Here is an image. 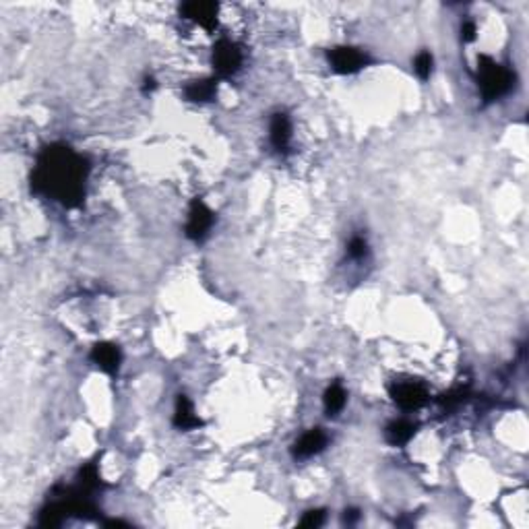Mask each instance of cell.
Instances as JSON below:
<instances>
[{
    "label": "cell",
    "mask_w": 529,
    "mask_h": 529,
    "mask_svg": "<svg viewBox=\"0 0 529 529\" xmlns=\"http://www.w3.org/2000/svg\"><path fill=\"white\" fill-rule=\"evenodd\" d=\"M85 174V162L68 147H48L40 158V166L33 174V186L54 194L64 205L72 207L83 197Z\"/></svg>",
    "instance_id": "1"
},
{
    "label": "cell",
    "mask_w": 529,
    "mask_h": 529,
    "mask_svg": "<svg viewBox=\"0 0 529 529\" xmlns=\"http://www.w3.org/2000/svg\"><path fill=\"white\" fill-rule=\"evenodd\" d=\"M477 81L486 102H492L505 95L513 85V72L488 56H480L477 60Z\"/></svg>",
    "instance_id": "2"
},
{
    "label": "cell",
    "mask_w": 529,
    "mask_h": 529,
    "mask_svg": "<svg viewBox=\"0 0 529 529\" xmlns=\"http://www.w3.org/2000/svg\"><path fill=\"white\" fill-rule=\"evenodd\" d=\"M213 64H215V70L222 77L234 75L236 70L240 68V64H242V54H240L238 46L228 42V40L217 42V46L213 50Z\"/></svg>",
    "instance_id": "3"
},
{
    "label": "cell",
    "mask_w": 529,
    "mask_h": 529,
    "mask_svg": "<svg viewBox=\"0 0 529 529\" xmlns=\"http://www.w3.org/2000/svg\"><path fill=\"white\" fill-rule=\"evenodd\" d=\"M211 224H213V213L201 201H194L192 207H190L188 224H186V234H188V238L203 240L207 236V232L211 230Z\"/></svg>",
    "instance_id": "4"
},
{
    "label": "cell",
    "mask_w": 529,
    "mask_h": 529,
    "mask_svg": "<svg viewBox=\"0 0 529 529\" xmlns=\"http://www.w3.org/2000/svg\"><path fill=\"white\" fill-rule=\"evenodd\" d=\"M393 399L404 410H417L426 404L428 393L420 383H401L393 389Z\"/></svg>",
    "instance_id": "5"
},
{
    "label": "cell",
    "mask_w": 529,
    "mask_h": 529,
    "mask_svg": "<svg viewBox=\"0 0 529 529\" xmlns=\"http://www.w3.org/2000/svg\"><path fill=\"white\" fill-rule=\"evenodd\" d=\"M329 60H331V64H333V68H335L337 72L348 75V72L360 70V68L364 66V62H366V56H364L360 50H355V48L344 46V48H333V50H329Z\"/></svg>",
    "instance_id": "6"
},
{
    "label": "cell",
    "mask_w": 529,
    "mask_h": 529,
    "mask_svg": "<svg viewBox=\"0 0 529 529\" xmlns=\"http://www.w3.org/2000/svg\"><path fill=\"white\" fill-rule=\"evenodd\" d=\"M325 443H327L325 432L321 428H312V430H308L306 434L300 436V440L294 445V455L300 459L312 457L325 447Z\"/></svg>",
    "instance_id": "7"
},
{
    "label": "cell",
    "mask_w": 529,
    "mask_h": 529,
    "mask_svg": "<svg viewBox=\"0 0 529 529\" xmlns=\"http://www.w3.org/2000/svg\"><path fill=\"white\" fill-rule=\"evenodd\" d=\"M182 13L190 19H194L197 23H201L203 27L211 29L215 25V17H217V4L213 2H188L182 6Z\"/></svg>",
    "instance_id": "8"
},
{
    "label": "cell",
    "mask_w": 529,
    "mask_h": 529,
    "mask_svg": "<svg viewBox=\"0 0 529 529\" xmlns=\"http://www.w3.org/2000/svg\"><path fill=\"white\" fill-rule=\"evenodd\" d=\"M93 362L104 370V372H116L118 364H120V352L110 344H98L91 352Z\"/></svg>",
    "instance_id": "9"
},
{
    "label": "cell",
    "mask_w": 529,
    "mask_h": 529,
    "mask_svg": "<svg viewBox=\"0 0 529 529\" xmlns=\"http://www.w3.org/2000/svg\"><path fill=\"white\" fill-rule=\"evenodd\" d=\"M292 137V126L290 118L286 114H275L271 120V141L277 149H286Z\"/></svg>",
    "instance_id": "10"
},
{
    "label": "cell",
    "mask_w": 529,
    "mask_h": 529,
    "mask_svg": "<svg viewBox=\"0 0 529 529\" xmlns=\"http://www.w3.org/2000/svg\"><path fill=\"white\" fill-rule=\"evenodd\" d=\"M174 424H176L178 428H182V430H190V428L201 426V420L194 415V410H192L190 401H188L184 395H180V397H178L176 413H174Z\"/></svg>",
    "instance_id": "11"
},
{
    "label": "cell",
    "mask_w": 529,
    "mask_h": 529,
    "mask_svg": "<svg viewBox=\"0 0 529 529\" xmlns=\"http://www.w3.org/2000/svg\"><path fill=\"white\" fill-rule=\"evenodd\" d=\"M413 432H415V426H413L412 422H408V420H397V422L389 424V428H387V440H389L391 445L399 447V445L410 443Z\"/></svg>",
    "instance_id": "12"
},
{
    "label": "cell",
    "mask_w": 529,
    "mask_h": 529,
    "mask_svg": "<svg viewBox=\"0 0 529 529\" xmlns=\"http://www.w3.org/2000/svg\"><path fill=\"white\" fill-rule=\"evenodd\" d=\"M323 401H325V410H327L329 415H335V413L342 412L344 406H346V391H344V387H342L339 383H333V385L325 391Z\"/></svg>",
    "instance_id": "13"
},
{
    "label": "cell",
    "mask_w": 529,
    "mask_h": 529,
    "mask_svg": "<svg viewBox=\"0 0 529 529\" xmlns=\"http://www.w3.org/2000/svg\"><path fill=\"white\" fill-rule=\"evenodd\" d=\"M215 95V81H197L186 87V98L192 102H207Z\"/></svg>",
    "instance_id": "14"
},
{
    "label": "cell",
    "mask_w": 529,
    "mask_h": 529,
    "mask_svg": "<svg viewBox=\"0 0 529 529\" xmlns=\"http://www.w3.org/2000/svg\"><path fill=\"white\" fill-rule=\"evenodd\" d=\"M413 70H415V75H417L422 81H426V79L430 77V72H432V54H430V52L417 54V59L413 62Z\"/></svg>",
    "instance_id": "15"
},
{
    "label": "cell",
    "mask_w": 529,
    "mask_h": 529,
    "mask_svg": "<svg viewBox=\"0 0 529 529\" xmlns=\"http://www.w3.org/2000/svg\"><path fill=\"white\" fill-rule=\"evenodd\" d=\"M323 521H325V513L323 511H308L304 515V519L300 521V526H304V528H319V526H323Z\"/></svg>",
    "instance_id": "16"
},
{
    "label": "cell",
    "mask_w": 529,
    "mask_h": 529,
    "mask_svg": "<svg viewBox=\"0 0 529 529\" xmlns=\"http://www.w3.org/2000/svg\"><path fill=\"white\" fill-rule=\"evenodd\" d=\"M348 252H350L352 259H362L366 254V242H364V238H360V236L352 238V242L348 246Z\"/></svg>",
    "instance_id": "17"
},
{
    "label": "cell",
    "mask_w": 529,
    "mask_h": 529,
    "mask_svg": "<svg viewBox=\"0 0 529 529\" xmlns=\"http://www.w3.org/2000/svg\"><path fill=\"white\" fill-rule=\"evenodd\" d=\"M461 38H463L466 42H471V40L475 38V25H473L471 21H466V23H463V27H461Z\"/></svg>",
    "instance_id": "18"
},
{
    "label": "cell",
    "mask_w": 529,
    "mask_h": 529,
    "mask_svg": "<svg viewBox=\"0 0 529 529\" xmlns=\"http://www.w3.org/2000/svg\"><path fill=\"white\" fill-rule=\"evenodd\" d=\"M358 519V511H346V521L348 523H353Z\"/></svg>",
    "instance_id": "19"
}]
</instances>
